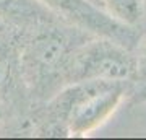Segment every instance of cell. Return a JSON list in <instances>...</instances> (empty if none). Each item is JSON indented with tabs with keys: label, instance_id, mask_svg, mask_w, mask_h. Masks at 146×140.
I'll return each instance as SVG.
<instances>
[{
	"label": "cell",
	"instance_id": "cell-7",
	"mask_svg": "<svg viewBox=\"0 0 146 140\" xmlns=\"http://www.w3.org/2000/svg\"><path fill=\"white\" fill-rule=\"evenodd\" d=\"M18 125V116L13 113L10 106L0 101V135L10 134L15 135V129Z\"/></svg>",
	"mask_w": 146,
	"mask_h": 140
},
{
	"label": "cell",
	"instance_id": "cell-5",
	"mask_svg": "<svg viewBox=\"0 0 146 140\" xmlns=\"http://www.w3.org/2000/svg\"><path fill=\"white\" fill-rule=\"evenodd\" d=\"M55 18L60 16L42 0H0V21L20 31L33 29Z\"/></svg>",
	"mask_w": 146,
	"mask_h": 140
},
{
	"label": "cell",
	"instance_id": "cell-9",
	"mask_svg": "<svg viewBox=\"0 0 146 140\" xmlns=\"http://www.w3.org/2000/svg\"><path fill=\"white\" fill-rule=\"evenodd\" d=\"M125 103L130 106L146 104V78L138 80V82H130V88H128Z\"/></svg>",
	"mask_w": 146,
	"mask_h": 140
},
{
	"label": "cell",
	"instance_id": "cell-1",
	"mask_svg": "<svg viewBox=\"0 0 146 140\" xmlns=\"http://www.w3.org/2000/svg\"><path fill=\"white\" fill-rule=\"evenodd\" d=\"M91 36L62 18L21 31V75L33 106L65 88V73L73 52Z\"/></svg>",
	"mask_w": 146,
	"mask_h": 140
},
{
	"label": "cell",
	"instance_id": "cell-8",
	"mask_svg": "<svg viewBox=\"0 0 146 140\" xmlns=\"http://www.w3.org/2000/svg\"><path fill=\"white\" fill-rule=\"evenodd\" d=\"M135 56H136V77L133 82H138V80L146 78V31L140 34L138 44L135 47Z\"/></svg>",
	"mask_w": 146,
	"mask_h": 140
},
{
	"label": "cell",
	"instance_id": "cell-11",
	"mask_svg": "<svg viewBox=\"0 0 146 140\" xmlns=\"http://www.w3.org/2000/svg\"><path fill=\"white\" fill-rule=\"evenodd\" d=\"M91 2H94V3H96V5H99V7H102V5H101V0H91Z\"/></svg>",
	"mask_w": 146,
	"mask_h": 140
},
{
	"label": "cell",
	"instance_id": "cell-6",
	"mask_svg": "<svg viewBox=\"0 0 146 140\" xmlns=\"http://www.w3.org/2000/svg\"><path fill=\"white\" fill-rule=\"evenodd\" d=\"M101 5L115 20L136 29L140 28L145 0H101Z\"/></svg>",
	"mask_w": 146,
	"mask_h": 140
},
{
	"label": "cell",
	"instance_id": "cell-2",
	"mask_svg": "<svg viewBox=\"0 0 146 140\" xmlns=\"http://www.w3.org/2000/svg\"><path fill=\"white\" fill-rule=\"evenodd\" d=\"M136 56L133 49L107 38L91 36L76 47L68 62L65 86L89 80L133 82Z\"/></svg>",
	"mask_w": 146,
	"mask_h": 140
},
{
	"label": "cell",
	"instance_id": "cell-12",
	"mask_svg": "<svg viewBox=\"0 0 146 140\" xmlns=\"http://www.w3.org/2000/svg\"><path fill=\"white\" fill-rule=\"evenodd\" d=\"M5 26H8V25H5V23H2V21H0V29H3Z\"/></svg>",
	"mask_w": 146,
	"mask_h": 140
},
{
	"label": "cell",
	"instance_id": "cell-10",
	"mask_svg": "<svg viewBox=\"0 0 146 140\" xmlns=\"http://www.w3.org/2000/svg\"><path fill=\"white\" fill-rule=\"evenodd\" d=\"M140 33H145L146 31V0H145V7H143V18H141V23H140Z\"/></svg>",
	"mask_w": 146,
	"mask_h": 140
},
{
	"label": "cell",
	"instance_id": "cell-3",
	"mask_svg": "<svg viewBox=\"0 0 146 140\" xmlns=\"http://www.w3.org/2000/svg\"><path fill=\"white\" fill-rule=\"evenodd\" d=\"M57 16L80 29L99 38H107L135 51L140 29L115 20L102 7L91 0H42Z\"/></svg>",
	"mask_w": 146,
	"mask_h": 140
},
{
	"label": "cell",
	"instance_id": "cell-4",
	"mask_svg": "<svg viewBox=\"0 0 146 140\" xmlns=\"http://www.w3.org/2000/svg\"><path fill=\"white\" fill-rule=\"evenodd\" d=\"M20 41L21 31L11 26L0 29V101L13 109L18 116V127L31 109V99L23 82L20 65Z\"/></svg>",
	"mask_w": 146,
	"mask_h": 140
}]
</instances>
